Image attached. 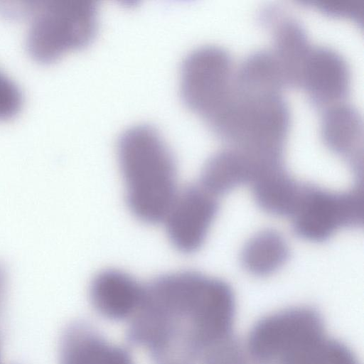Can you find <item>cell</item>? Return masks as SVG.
<instances>
[{"label":"cell","mask_w":364,"mask_h":364,"mask_svg":"<svg viewBox=\"0 0 364 364\" xmlns=\"http://www.w3.org/2000/svg\"><path fill=\"white\" fill-rule=\"evenodd\" d=\"M284 87L275 59L267 50L247 56L233 77V91L241 95L279 94Z\"/></svg>","instance_id":"obj_16"},{"label":"cell","mask_w":364,"mask_h":364,"mask_svg":"<svg viewBox=\"0 0 364 364\" xmlns=\"http://www.w3.org/2000/svg\"><path fill=\"white\" fill-rule=\"evenodd\" d=\"M315 108L341 103L350 90V68L344 58L328 47L313 48L307 60L301 88Z\"/></svg>","instance_id":"obj_9"},{"label":"cell","mask_w":364,"mask_h":364,"mask_svg":"<svg viewBox=\"0 0 364 364\" xmlns=\"http://www.w3.org/2000/svg\"><path fill=\"white\" fill-rule=\"evenodd\" d=\"M312 48L300 23L289 17L277 23L272 53L284 87L301 88L304 68Z\"/></svg>","instance_id":"obj_13"},{"label":"cell","mask_w":364,"mask_h":364,"mask_svg":"<svg viewBox=\"0 0 364 364\" xmlns=\"http://www.w3.org/2000/svg\"><path fill=\"white\" fill-rule=\"evenodd\" d=\"M200 364H247L238 341L232 335L210 346L202 355Z\"/></svg>","instance_id":"obj_18"},{"label":"cell","mask_w":364,"mask_h":364,"mask_svg":"<svg viewBox=\"0 0 364 364\" xmlns=\"http://www.w3.org/2000/svg\"><path fill=\"white\" fill-rule=\"evenodd\" d=\"M236 301L225 281L195 271L159 276L145 285L127 339L154 364H197L212 345L232 335Z\"/></svg>","instance_id":"obj_1"},{"label":"cell","mask_w":364,"mask_h":364,"mask_svg":"<svg viewBox=\"0 0 364 364\" xmlns=\"http://www.w3.org/2000/svg\"><path fill=\"white\" fill-rule=\"evenodd\" d=\"M59 364H134L129 353L108 342L93 327L75 321L64 330L60 341Z\"/></svg>","instance_id":"obj_11"},{"label":"cell","mask_w":364,"mask_h":364,"mask_svg":"<svg viewBox=\"0 0 364 364\" xmlns=\"http://www.w3.org/2000/svg\"><path fill=\"white\" fill-rule=\"evenodd\" d=\"M259 167V162L230 147L215 153L206 161L199 184L217 197L245 183H251Z\"/></svg>","instance_id":"obj_14"},{"label":"cell","mask_w":364,"mask_h":364,"mask_svg":"<svg viewBox=\"0 0 364 364\" xmlns=\"http://www.w3.org/2000/svg\"><path fill=\"white\" fill-rule=\"evenodd\" d=\"M317 310L296 306L274 312L252 328L247 348L260 364H281L326 338Z\"/></svg>","instance_id":"obj_7"},{"label":"cell","mask_w":364,"mask_h":364,"mask_svg":"<svg viewBox=\"0 0 364 364\" xmlns=\"http://www.w3.org/2000/svg\"><path fill=\"white\" fill-rule=\"evenodd\" d=\"M4 14L28 21L26 46L36 60L49 63L88 45L96 35L95 0H38L0 6Z\"/></svg>","instance_id":"obj_3"},{"label":"cell","mask_w":364,"mask_h":364,"mask_svg":"<svg viewBox=\"0 0 364 364\" xmlns=\"http://www.w3.org/2000/svg\"><path fill=\"white\" fill-rule=\"evenodd\" d=\"M363 0H314L309 1L324 14L362 22Z\"/></svg>","instance_id":"obj_20"},{"label":"cell","mask_w":364,"mask_h":364,"mask_svg":"<svg viewBox=\"0 0 364 364\" xmlns=\"http://www.w3.org/2000/svg\"><path fill=\"white\" fill-rule=\"evenodd\" d=\"M289 256V249L284 237L276 230H265L245 243L240 260L244 269L251 274L265 277L279 269Z\"/></svg>","instance_id":"obj_17"},{"label":"cell","mask_w":364,"mask_h":364,"mask_svg":"<svg viewBox=\"0 0 364 364\" xmlns=\"http://www.w3.org/2000/svg\"><path fill=\"white\" fill-rule=\"evenodd\" d=\"M23 95L18 85L0 70V121L14 117L20 111Z\"/></svg>","instance_id":"obj_19"},{"label":"cell","mask_w":364,"mask_h":364,"mask_svg":"<svg viewBox=\"0 0 364 364\" xmlns=\"http://www.w3.org/2000/svg\"><path fill=\"white\" fill-rule=\"evenodd\" d=\"M143 285L130 274L109 269L99 272L90 286V298L95 310L112 321L132 318L141 302Z\"/></svg>","instance_id":"obj_12"},{"label":"cell","mask_w":364,"mask_h":364,"mask_svg":"<svg viewBox=\"0 0 364 364\" xmlns=\"http://www.w3.org/2000/svg\"><path fill=\"white\" fill-rule=\"evenodd\" d=\"M117 156L131 212L148 224L163 222L178 191L176 160L159 131L145 123L127 128Z\"/></svg>","instance_id":"obj_2"},{"label":"cell","mask_w":364,"mask_h":364,"mask_svg":"<svg viewBox=\"0 0 364 364\" xmlns=\"http://www.w3.org/2000/svg\"><path fill=\"white\" fill-rule=\"evenodd\" d=\"M218 208L216 196L200 184L178 191L163 221L173 246L183 253L200 249Z\"/></svg>","instance_id":"obj_8"},{"label":"cell","mask_w":364,"mask_h":364,"mask_svg":"<svg viewBox=\"0 0 364 364\" xmlns=\"http://www.w3.org/2000/svg\"><path fill=\"white\" fill-rule=\"evenodd\" d=\"M0 364H1V360H0Z\"/></svg>","instance_id":"obj_22"},{"label":"cell","mask_w":364,"mask_h":364,"mask_svg":"<svg viewBox=\"0 0 364 364\" xmlns=\"http://www.w3.org/2000/svg\"><path fill=\"white\" fill-rule=\"evenodd\" d=\"M232 57L225 48L205 45L183 58L180 91L187 107L210 128L229 105L232 96Z\"/></svg>","instance_id":"obj_5"},{"label":"cell","mask_w":364,"mask_h":364,"mask_svg":"<svg viewBox=\"0 0 364 364\" xmlns=\"http://www.w3.org/2000/svg\"><path fill=\"white\" fill-rule=\"evenodd\" d=\"M251 184L255 200L262 210L277 216H290L300 184L291 178L284 163L264 167Z\"/></svg>","instance_id":"obj_15"},{"label":"cell","mask_w":364,"mask_h":364,"mask_svg":"<svg viewBox=\"0 0 364 364\" xmlns=\"http://www.w3.org/2000/svg\"><path fill=\"white\" fill-rule=\"evenodd\" d=\"M321 134L326 146L348 162L356 181H363V122L357 110L343 102L324 109Z\"/></svg>","instance_id":"obj_10"},{"label":"cell","mask_w":364,"mask_h":364,"mask_svg":"<svg viewBox=\"0 0 364 364\" xmlns=\"http://www.w3.org/2000/svg\"><path fill=\"white\" fill-rule=\"evenodd\" d=\"M290 112L282 93L239 95L211 131L220 139L260 161H282L290 127Z\"/></svg>","instance_id":"obj_4"},{"label":"cell","mask_w":364,"mask_h":364,"mask_svg":"<svg viewBox=\"0 0 364 364\" xmlns=\"http://www.w3.org/2000/svg\"><path fill=\"white\" fill-rule=\"evenodd\" d=\"M363 183L351 190L333 192L318 186L300 184L297 200L290 215L295 234L311 242H323L338 230L363 225Z\"/></svg>","instance_id":"obj_6"},{"label":"cell","mask_w":364,"mask_h":364,"mask_svg":"<svg viewBox=\"0 0 364 364\" xmlns=\"http://www.w3.org/2000/svg\"><path fill=\"white\" fill-rule=\"evenodd\" d=\"M7 284V276L3 265L0 264V311L3 307Z\"/></svg>","instance_id":"obj_21"}]
</instances>
